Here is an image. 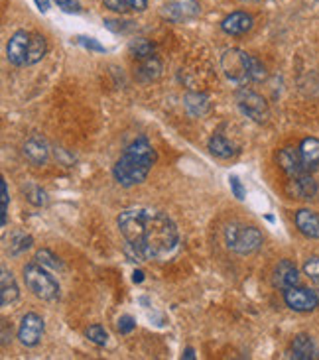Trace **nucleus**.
<instances>
[{"label":"nucleus","mask_w":319,"mask_h":360,"mask_svg":"<svg viewBox=\"0 0 319 360\" xmlns=\"http://www.w3.org/2000/svg\"><path fill=\"white\" fill-rule=\"evenodd\" d=\"M284 301L290 309L300 311V313H307L313 311L319 305V296L311 289L306 287H288L284 289Z\"/></svg>","instance_id":"0eeeda50"},{"label":"nucleus","mask_w":319,"mask_h":360,"mask_svg":"<svg viewBox=\"0 0 319 360\" xmlns=\"http://www.w3.org/2000/svg\"><path fill=\"white\" fill-rule=\"evenodd\" d=\"M225 244L237 254H253L262 246V235L256 226L233 223L225 228Z\"/></svg>","instance_id":"20e7f679"},{"label":"nucleus","mask_w":319,"mask_h":360,"mask_svg":"<svg viewBox=\"0 0 319 360\" xmlns=\"http://www.w3.org/2000/svg\"><path fill=\"white\" fill-rule=\"evenodd\" d=\"M201 8L197 0H170L166 6L162 8V16L167 18L170 22H188L199 16Z\"/></svg>","instance_id":"6e6552de"},{"label":"nucleus","mask_w":319,"mask_h":360,"mask_svg":"<svg viewBox=\"0 0 319 360\" xmlns=\"http://www.w3.org/2000/svg\"><path fill=\"white\" fill-rule=\"evenodd\" d=\"M46 53H48V42H46V37L39 36H32L30 39V48H28V65H36L39 63L44 57H46Z\"/></svg>","instance_id":"4be33fe9"},{"label":"nucleus","mask_w":319,"mask_h":360,"mask_svg":"<svg viewBox=\"0 0 319 360\" xmlns=\"http://www.w3.org/2000/svg\"><path fill=\"white\" fill-rule=\"evenodd\" d=\"M154 163L156 150L152 148V144L146 138H136L118 158L113 168V175L122 187L138 186L148 177Z\"/></svg>","instance_id":"f03ea898"},{"label":"nucleus","mask_w":319,"mask_h":360,"mask_svg":"<svg viewBox=\"0 0 319 360\" xmlns=\"http://www.w3.org/2000/svg\"><path fill=\"white\" fill-rule=\"evenodd\" d=\"M64 12H69V14H79L81 12V4L77 2V0H53Z\"/></svg>","instance_id":"473e14b6"},{"label":"nucleus","mask_w":319,"mask_h":360,"mask_svg":"<svg viewBox=\"0 0 319 360\" xmlns=\"http://www.w3.org/2000/svg\"><path fill=\"white\" fill-rule=\"evenodd\" d=\"M36 4H38L39 12H48V8H50V4H48V0H34Z\"/></svg>","instance_id":"4c0bfd02"},{"label":"nucleus","mask_w":319,"mask_h":360,"mask_svg":"<svg viewBox=\"0 0 319 360\" xmlns=\"http://www.w3.org/2000/svg\"><path fill=\"white\" fill-rule=\"evenodd\" d=\"M12 335V331L8 333V323L6 321H2V347H6L8 345V336Z\"/></svg>","instance_id":"e433bc0d"},{"label":"nucleus","mask_w":319,"mask_h":360,"mask_svg":"<svg viewBox=\"0 0 319 360\" xmlns=\"http://www.w3.org/2000/svg\"><path fill=\"white\" fill-rule=\"evenodd\" d=\"M18 296H20V289H18L12 272H8V268L2 266V270H0V305L8 307L18 299Z\"/></svg>","instance_id":"dca6fc26"},{"label":"nucleus","mask_w":319,"mask_h":360,"mask_svg":"<svg viewBox=\"0 0 319 360\" xmlns=\"http://www.w3.org/2000/svg\"><path fill=\"white\" fill-rule=\"evenodd\" d=\"M290 357L298 360H316L319 359V350L309 335H298L292 343Z\"/></svg>","instance_id":"f3484780"},{"label":"nucleus","mask_w":319,"mask_h":360,"mask_svg":"<svg viewBox=\"0 0 319 360\" xmlns=\"http://www.w3.org/2000/svg\"><path fill=\"white\" fill-rule=\"evenodd\" d=\"M134 327H136V321H134V317H130V315H122V317L118 319V323H116V329H118L120 335H127Z\"/></svg>","instance_id":"2f4dec72"},{"label":"nucleus","mask_w":319,"mask_h":360,"mask_svg":"<svg viewBox=\"0 0 319 360\" xmlns=\"http://www.w3.org/2000/svg\"><path fill=\"white\" fill-rule=\"evenodd\" d=\"M128 6V10H134V12H144L146 6H148V0H125Z\"/></svg>","instance_id":"c9c22d12"},{"label":"nucleus","mask_w":319,"mask_h":360,"mask_svg":"<svg viewBox=\"0 0 319 360\" xmlns=\"http://www.w3.org/2000/svg\"><path fill=\"white\" fill-rule=\"evenodd\" d=\"M130 51H132V55H136L138 60H144V57L154 55V46L148 39L138 37V39H132V42H130Z\"/></svg>","instance_id":"393cba45"},{"label":"nucleus","mask_w":319,"mask_h":360,"mask_svg":"<svg viewBox=\"0 0 319 360\" xmlns=\"http://www.w3.org/2000/svg\"><path fill=\"white\" fill-rule=\"evenodd\" d=\"M295 226L298 231L307 238H319V215L318 213L309 211V209H302L295 213Z\"/></svg>","instance_id":"a211bd4d"},{"label":"nucleus","mask_w":319,"mask_h":360,"mask_svg":"<svg viewBox=\"0 0 319 360\" xmlns=\"http://www.w3.org/2000/svg\"><path fill=\"white\" fill-rule=\"evenodd\" d=\"M24 193H26V199L32 203V205H36V207H42V205H46L48 203V197H46V191L38 186H26L24 187Z\"/></svg>","instance_id":"bb28decb"},{"label":"nucleus","mask_w":319,"mask_h":360,"mask_svg":"<svg viewBox=\"0 0 319 360\" xmlns=\"http://www.w3.org/2000/svg\"><path fill=\"white\" fill-rule=\"evenodd\" d=\"M183 357H185V359H190V360L195 359V354H193V348H188V350H185V354H183Z\"/></svg>","instance_id":"ea45409f"},{"label":"nucleus","mask_w":319,"mask_h":360,"mask_svg":"<svg viewBox=\"0 0 319 360\" xmlns=\"http://www.w3.org/2000/svg\"><path fill=\"white\" fill-rule=\"evenodd\" d=\"M0 197H2V226H6V215H8V201H10V195H8V186H6V181L2 179L0 181Z\"/></svg>","instance_id":"c756f323"},{"label":"nucleus","mask_w":319,"mask_h":360,"mask_svg":"<svg viewBox=\"0 0 319 360\" xmlns=\"http://www.w3.org/2000/svg\"><path fill=\"white\" fill-rule=\"evenodd\" d=\"M223 71L225 77L237 83V85H246L250 81V73H248V53L243 50H229L223 53Z\"/></svg>","instance_id":"423d86ee"},{"label":"nucleus","mask_w":319,"mask_h":360,"mask_svg":"<svg viewBox=\"0 0 319 360\" xmlns=\"http://www.w3.org/2000/svg\"><path fill=\"white\" fill-rule=\"evenodd\" d=\"M300 154L306 162L307 170L313 172L319 163V140L318 138H306L302 144H300Z\"/></svg>","instance_id":"aec40b11"},{"label":"nucleus","mask_w":319,"mask_h":360,"mask_svg":"<svg viewBox=\"0 0 319 360\" xmlns=\"http://www.w3.org/2000/svg\"><path fill=\"white\" fill-rule=\"evenodd\" d=\"M87 339H89L91 343L99 345V347H104L107 341H109V333L104 331V327H101V325H91L89 329H87Z\"/></svg>","instance_id":"cd10ccee"},{"label":"nucleus","mask_w":319,"mask_h":360,"mask_svg":"<svg viewBox=\"0 0 319 360\" xmlns=\"http://www.w3.org/2000/svg\"><path fill=\"white\" fill-rule=\"evenodd\" d=\"M77 44H81L85 50H91V51H97V53H104V46H101L95 37H85V36H79L77 37Z\"/></svg>","instance_id":"7c9ffc66"},{"label":"nucleus","mask_w":319,"mask_h":360,"mask_svg":"<svg viewBox=\"0 0 319 360\" xmlns=\"http://www.w3.org/2000/svg\"><path fill=\"white\" fill-rule=\"evenodd\" d=\"M185 109L192 116H203L205 112L209 111V100L203 95L190 93V95H185Z\"/></svg>","instance_id":"5701e85b"},{"label":"nucleus","mask_w":319,"mask_h":360,"mask_svg":"<svg viewBox=\"0 0 319 360\" xmlns=\"http://www.w3.org/2000/svg\"><path fill=\"white\" fill-rule=\"evenodd\" d=\"M237 105L243 114H246L248 118H253L255 123L262 125L270 118V109L266 99L262 95H258L250 89H239L237 91Z\"/></svg>","instance_id":"39448f33"},{"label":"nucleus","mask_w":319,"mask_h":360,"mask_svg":"<svg viewBox=\"0 0 319 360\" xmlns=\"http://www.w3.org/2000/svg\"><path fill=\"white\" fill-rule=\"evenodd\" d=\"M278 163L288 177H300V175L311 174L307 170L306 162L300 154V148H284L278 154Z\"/></svg>","instance_id":"9b49d317"},{"label":"nucleus","mask_w":319,"mask_h":360,"mask_svg":"<svg viewBox=\"0 0 319 360\" xmlns=\"http://www.w3.org/2000/svg\"><path fill=\"white\" fill-rule=\"evenodd\" d=\"M304 272H306V276L313 282V286L319 287V258L316 256V258H309V260L304 264Z\"/></svg>","instance_id":"c85d7f7f"},{"label":"nucleus","mask_w":319,"mask_h":360,"mask_svg":"<svg viewBox=\"0 0 319 360\" xmlns=\"http://www.w3.org/2000/svg\"><path fill=\"white\" fill-rule=\"evenodd\" d=\"M34 244V238L30 235H26V233H16V235L10 238V249L8 252L12 254V256H18V254H22L24 250H28L30 246Z\"/></svg>","instance_id":"b1692460"},{"label":"nucleus","mask_w":319,"mask_h":360,"mask_svg":"<svg viewBox=\"0 0 319 360\" xmlns=\"http://www.w3.org/2000/svg\"><path fill=\"white\" fill-rule=\"evenodd\" d=\"M221 28L229 36H243L253 28V18L246 12H233L221 22Z\"/></svg>","instance_id":"2eb2a0df"},{"label":"nucleus","mask_w":319,"mask_h":360,"mask_svg":"<svg viewBox=\"0 0 319 360\" xmlns=\"http://www.w3.org/2000/svg\"><path fill=\"white\" fill-rule=\"evenodd\" d=\"M24 156L32 165H44L50 158V146L42 134H32L26 140Z\"/></svg>","instance_id":"f8f14e48"},{"label":"nucleus","mask_w":319,"mask_h":360,"mask_svg":"<svg viewBox=\"0 0 319 360\" xmlns=\"http://www.w3.org/2000/svg\"><path fill=\"white\" fill-rule=\"evenodd\" d=\"M30 34L24 30H18L16 34H12L8 48H6V57L8 62L16 65V67H24L28 65V48H30Z\"/></svg>","instance_id":"9d476101"},{"label":"nucleus","mask_w":319,"mask_h":360,"mask_svg":"<svg viewBox=\"0 0 319 360\" xmlns=\"http://www.w3.org/2000/svg\"><path fill=\"white\" fill-rule=\"evenodd\" d=\"M272 282H274V286L280 287V289L294 287L300 284V272H298V268L290 260H282L274 268Z\"/></svg>","instance_id":"4468645a"},{"label":"nucleus","mask_w":319,"mask_h":360,"mask_svg":"<svg viewBox=\"0 0 319 360\" xmlns=\"http://www.w3.org/2000/svg\"><path fill=\"white\" fill-rule=\"evenodd\" d=\"M229 183H230V189H233V195L243 201V199H244V187H243V183L239 181V177H237V175H230Z\"/></svg>","instance_id":"72a5a7b5"},{"label":"nucleus","mask_w":319,"mask_h":360,"mask_svg":"<svg viewBox=\"0 0 319 360\" xmlns=\"http://www.w3.org/2000/svg\"><path fill=\"white\" fill-rule=\"evenodd\" d=\"M34 260L42 264L44 268H51V270H62V262L57 256H53L50 250H38Z\"/></svg>","instance_id":"a878e982"},{"label":"nucleus","mask_w":319,"mask_h":360,"mask_svg":"<svg viewBox=\"0 0 319 360\" xmlns=\"http://www.w3.org/2000/svg\"><path fill=\"white\" fill-rule=\"evenodd\" d=\"M24 282L28 289L44 301H55L60 298V284L42 264L30 262L24 266Z\"/></svg>","instance_id":"7ed1b4c3"},{"label":"nucleus","mask_w":319,"mask_h":360,"mask_svg":"<svg viewBox=\"0 0 319 360\" xmlns=\"http://www.w3.org/2000/svg\"><path fill=\"white\" fill-rule=\"evenodd\" d=\"M160 75H162V63L154 55L140 60L136 71H134V77L138 81H142V83H152L156 79H160Z\"/></svg>","instance_id":"6ab92c4d"},{"label":"nucleus","mask_w":319,"mask_h":360,"mask_svg":"<svg viewBox=\"0 0 319 360\" xmlns=\"http://www.w3.org/2000/svg\"><path fill=\"white\" fill-rule=\"evenodd\" d=\"M44 335V319L38 313H26L18 329V339L24 347H36Z\"/></svg>","instance_id":"1a4fd4ad"},{"label":"nucleus","mask_w":319,"mask_h":360,"mask_svg":"<svg viewBox=\"0 0 319 360\" xmlns=\"http://www.w3.org/2000/svg\"><path fill=\"white\" fill-rule=\"evenodd\" d=\"M209 152L215 158H221V160H229V158H233L237 154V150L233 148V144H230L227 138L221 136V134L211 136V140H209Z\"/></svg>","instance_id":"412c9836"},{"label":"nucleus","mask_w":319,"mask_h":360,"mask_svg":"<svg viewBox=\"0 0 319 360\" xmlns=\"http://www.w3.org/2000/svg\"><path fill=\"white\" fill-rule=\"evenodd\" d=\"M104 2V6L109 8V10H113V12H127L128 6L125 0H102Z\"/></svg>","instance_id":"f704fd0d"},{"label":"nucleus","mask_w":319,"mask_h":360,"mask_svg":"<svg viewBox=\"0 0 319 360\" xmlns=\"http://www.w3.org/2000/svg\"><path fill=\"white\" fill-rule=\"evenodd\" d=\"M118 231L127 240L128 249L136 254V258L146 262L162 260L170 256L179 242L176 223L166 213L132 207L118 215Z\"/></svg>","instance_id":"f257e3e1"},{"label":"nucleus","mask_w":319,"mask_h":360,"mask_svg":"<svg viewBox=\"0 0 319 360\" xmlns=\"http://www.w3.org/2000/svg\"><path fill=\"white\" fill-rule=\"evenodd\" d=\"M132 280H134V284H142L144 282V272L136 270V272L132 273Z\"/></svg>","instance_id":"58836bf2"},{"label":"nucleus","mask_w":319,"mask_h":360,"mask_svg":"<svg viewBox=\"0 0 319 360\" xmlns=\"http://www.w3.org/2000/svg\"><path fill=\"white\" fill-rule=\"evenodd\" d=\"M286 193L292 199H313L318 193V183L311 177V174L300 175V177H290Z\"/></svg>","instance_id":"ddd939ff"}]
</instances>
